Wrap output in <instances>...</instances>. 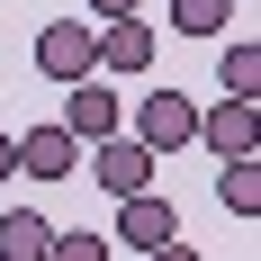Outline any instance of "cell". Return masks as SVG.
<instances>
[{
	"mask_svg": "<svg viewBox=\"0 0 261 261\" xmlns=\"http://www.w3.org/2000/svg\"><path fill=\"white\" fill-rule=\"evenodd\" d=\"M126 135L144 144V153H189V144H198V99H180V90H162V81H153V90L135 99Z\"/></svg>",
	"mask_w": 261,
	"mask_h": 261,
	"instance_id": "obj_1",
	"label": "cell"
},
{
	"mask_svg": "<svg viewBox=\"0 0 261 261\" xmlns=\"http://www.w3.org/2000/svg\"><path fill=\"white\" fill-rule=\"evenodd\" d=\"M36 72L45 81H99V27H81V18H54V27H36Z\"/></svg>",
	"mask_w": 261,
	"mask_h": 261,
	"instance_id": "obj_2",
	"label": "cell"
},
{
	"mask_svg": "<svg viewBox=\"0 0 261 261\" xmlns=\"http://www.w3.org/2000/svg\"><path fill=\"white\" fill-rule=\"evenodd\" d=\"M54 126H63V135L81 144V153H90V144H108V135H126V99H117L108 81H72V90H63V117H54Z\"/></svg>",
	"mask_w": 261,
	"mask_h": 261,
	"instance_id": "obj_3",
	"label": "cell"
},
{
	"mask_svg": "<svg viewBox=\"0 0 261 261\" xmlns=\"http://www.w3.org/2000/svg\"><path fill=\"white\" fill-rule=\"evenodd\" d=\"M198 144H207L216 162H252V153H261V117H252V99H216V108H198Z\"/></svg>",
	"mask_w": 261,
	"mask_h": 261,
	"instance_id": "obj_4",
	"label": "cell"
},
{
	"mask_svg": "<svg viewBox=\"0 0 261 261\" xmlns=\"http://www.w3.org/2000/svg\"><path fill=\"white\" fill-rule=\"evenodd\" d=\"M81 180H99L108 198H135V189H153V153L135 135H108V144H90V171Z\"/></svg>",
	"mask_w": 261,
	"mask_h": 261,
	"instance_id": "obj_5",
	"label": "cell"
},
{
	"mask_svg": "<svg viewBox=\"0 0 261 261\" xmlns=\"http://www.w3.org/2000/svg\"><path fill=\"white\" fill-rule=\"evenodd\" d=\"M117 243H135V252H162V243H180V207H171L162 189H135V198H117Z\"/></svg>",
	"mask_w": 261,
	"mask_h": 261,
	"instance_id": "obj_6",
	"label": "cell"
},
{
	"mask_svg": "<svg viewBox=\"0 0 261 261\" xmlns=\"http://www.w3.org/2000/svg\"><path fill=\"white\" fill-rule=\"evenodd\" d=\"M18 171L27 180H81V144L54 126V117L45 126H18Z\"/></svg>",
	"mask_w": 261,
	"mask_h": 261,
	"instance_id": "obj_7",
	"label": "cell"
},
{
	"mask_svg": "<svg viewBox=\"0 0 261 261\" xmlns=\"http://www.w3.org/2000/svg\"><path fill=\"white\" fill-rule=\"evenodd\" d=\"M99 72H153V27H144V18L99 27Z\"/></svg>",
	"mask_w": 261,
	"mask_h": 261,
	"instance_id": "obj_8",
	"label": "cell"
},
{
	"mask_svg": "<svg viewBox=\"0 0 261 261\" xmlns=\"http://www.w3.org/2000/svg\"><path fill=\"white\" fill-rule=\"evenodd\" d=\"M45 243H54V225L36 207H9V216H0V261H45Z\"/></svg>",
	"mask_w": 261,
	"mask_h": 261,
	"instance_id": "obj_9",
	"label": "cell"
},
{
	"mask_svg": "<svg viewBox=\"0 0 261 261\" xmlns=\"http://www.w3.org/2000/svg\"><path fill=\"white\" fill-rule=\"evenodd\" d=\"M216 198L234 216H261V153L252 162H216Z\"/></svg>",
	"mask_w": 261,
	"mask_h": 261,
	"instance_id": "obj_10",
	"label": "cell"
},
{
	"mask_svg": "<svg viewBox=\"0 0 261 261\" xmlns=\"http://www.w3.org/2000/svg\"><path fill=\"white\" fill-rule=\"evenodd\" d=\"M171 27L180 36H225L234 27V0H171Z\"/></svg>",
	"mask_w": 261,
	"mask_h": 261,
	"instance_id": "obj_11",
	"label": "cell"
},
{
	"mask_svg": "<svg viewBox=\"0 0 261 261\" xmlns=\"http://www.w3.org/2000/svg\"><path fill=\"white\" fill-rule=\"evenodd\" d=\"M252 90H261V45L234 36V45H225V99H252Z\"/></svg>",
	"mask_w": 261,
	"mask_h": 261,
	"instance_id": "obj_12",
	"label": "cell"
},
{
	"mask_svg": "<svg viewBox=\"0 0 261 261\" xmlns=\"http://www.w3.org/2000/svg\"><path fill=\"white\" fill-rule=\"evenodd\" d=\"M45 261H108V234H81V225H72V234L45 243Z\"/></svg>",
	"mask_w": 261,
	"mask_h": 261,
	"instance_id": "obj_13",
	"label": "cell"
},
{
	"mask_svg": "<svg viewBox=\"0 0 261 261\" xmlns=\"http://www.w3.org/2000/svg\"><path fill=\"white\" fill-rule=\"evenodd\" d=\"M99 9V27H117V18H144V0H90Z\"/></svg>",
	"mask_w": 261,
	"mask_h": 261,
	"instance_id": "obj_14",
	"label": "cell"
},
{
	"mask_svg": "<svg viewBox=\"0 0 261 261\" xmlns=\"http://www.w3.org/2000/svg\"><path fill=\"white\" fill-rule=\"evenodd\" d=\"M9 171H18V135L0 126V180H9Z\"/></svg>",
	"mask_w": 261,
	"mask_h": 261,
	"instance_id": "obj_15",
	"label": "cell"
},
{
	"mask_svg": "<svg viewBox=\"0 0 261 261\" xmlns=\"http://www.w3.org/2000/svg\"><path fill=\"white\" fill-rule=\"evenodd\" d=\"M144 261H198V252H189V243H162V252H144Z\"/></svg>",
	"mask_w": 261,
	"mask_h": 261,
	"instance_id": "obj_16",
	"label": "cell"
}]
</instances>
